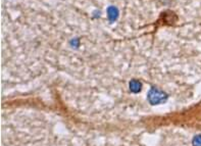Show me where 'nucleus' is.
I'll list each match as a JSON object with an SVG mask.
<instances>
[{"instance_id": "obj_4", "label": "nucleus", "mask_w": 201, "mask_h": 146, "mask_svg": "<svg viewBox=\"0 0 201 146\" xmlns=\"http://www.w3.org/2000/svg\"><path fill=\"white\" fill-rule=\"evenodd\" d=\"M116 14H118V11H116V9H115L113 7H110V8L108 9V16H109V18L115 19Z\"/></svg>"}, {"instance_id": "obj_3", "label": "nucleus", "mask_w": 201, "mask_h": 146, "mask_svg": "<svg viewBox=\"0 0 201 146\" xmlns=\"http://www.w3.org/2000/svg\"><path fill=\"white\" fill-rule=\"evenodd\" d=\"M193 146H201V135H196L193 138Z\"/></svg>"}, {"instance_id": "obj_2", "label": "nucleus", "mask_w": 201, "mask_h": 146, "mask_svg": "<svg viewBox=\"0 0 201 146\" xmlns=\"http://www.w3.org/2000/svg\"><path fill=\"white\" fill-rule=\"evenodd\" d=\"M141 88H142V85H141L140 82H138V81H132V82L130 83V89L133 91V92H139V91L141 90Z\"/></svg>"}, {"instance_id": "obj_1", "label": "nucleus", "mask_w": 201, "mask_h": 146, "mask_svg": "<svg viewBox=\"0 0 201 146\" xmlns=\"http://www.w3.org/2000/svg\"><path fill=\"white\" fill-rule=\"evenodd\" d=\"M148 99H149L151 104H159V103H162L163 101H165L167 95L162 91L152 88L148 93Z\"/></svg>"}]
</instances>
